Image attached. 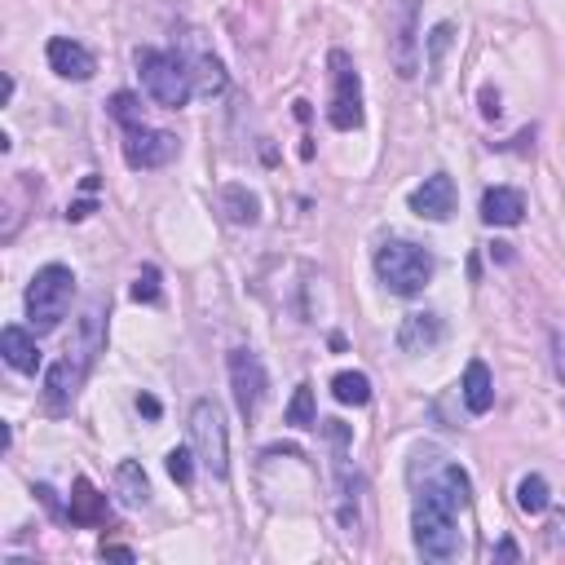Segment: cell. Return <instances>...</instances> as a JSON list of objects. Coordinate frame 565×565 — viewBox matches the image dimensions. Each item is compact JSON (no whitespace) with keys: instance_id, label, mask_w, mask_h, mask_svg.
<instances>
[{"instance_id":"1","label":"cell","mask_w":565,"mask_h":565,"mask_svg":"<svg viewBox=\"0 0 565 565\" xmlns=\"http://www.w3.org/2000/svg\"><path fill=\"white\" fill-rule=\"evenodd\" d=\"M434 252L411 239H389L376 248V278L393 297H419L434 282Z\"/></svg>"},{"instance_id":"2","label":"cell","mask_w":565,"mask_h":565,"mask_svg":"<svg viewBox=\"0 0 565 565\" xmlns=\"http://www.w3.org/2000/svg\"><path fill=\"white\" fill-rule=\"evenodd\" d=\"M460 513L438 504L434 494H415V508H411V539L415 552L429 556V561H455L464 556V535H460Z\"/></svg>"},{"instance_id":"3","label":"cell","mask_w":565,"mask_h":565,"mask_svg":"<svg viewBox=\"0 0 565 565\" xmlns=\"http://www.w3.org/2000/svg\"><path fill=\"white\" fill-rule=\"evenodd\" d=\"M137 76H141L147 98L155 106H164V111H181L194 98L186 62L177 53H168V49H137Z\"/></svg>"},{"instance_id":"4","label":"cell","mask_w":565,"mask_h":565,"mask_svg":"<svg viewBox=\"0 0 565 565\" xmlns=\"http://www.w3.org/2000/svg\"><path fill=\"white\" fill-rule=\"evenodd\" d=\"M71 297H76V274H71L66 265L36 269V278L27 282V318H32V331L36 336L53 331L66 318Z\"/></svg>"},{"instance_id":"5","label":"cell","mask_w":565,"mask_h":565,"mask_svg":"<svg viewBox=\"0 0 565 565\" xmlns=\"http://www.w3.org/2000/svg\"><path fill=\"white\" fill-rule=\"evenodd\" d=\"M190 451H194V460L217 481L230 477V434H226L222 406L212 402V398H199L190 406Z\"/></svg>"},{"instance_id":"6","label":"cell","mask_w":565,"mask_h":565,"mask_svg":"<svg viewBox=\"0 0 565 565\" xmlns=\"http://www.w3.org/2000/svg\"><path fill=\"white\" fill-rule=\"evenodd\" d=\"M331 66V102H327V124L336 133H353L363 128V80H359V66L344 49L327 53Z\"/></svg>"},{"instance_id":"7","label":"cell","mask_w":565,"mask_h":565,"mask_svg":"<svg viewBox=\"0 0 565 565\" xmlns=\"http://www.w3.org/2000/svg\"><path fill=\"white\" fill-rule=\"evenodd\" d=\"M389 62L402 80L419 76V0H389Z\"/></svg>"},{"instance_id":"8","label":"cell","mask_w":565,"mask_h":565,"mask_svg":"<svg viewBox=\"0 0 565 565\" xmlns=\"http://www.w3.org/2000/svg\"><path fill=\"white\" fill-rule=\"evenodd\" d=\"M173 53L186 62V71H190V85H194V93H199V98H217V93H226V66H222V58H217V53L208 49L203 32H181Z\"/></svg>"},{"instance_id":"9","label":"cell","mask_w":565,"mask_h":565,"mask_svg":"<svg viewBox=\"0 0 565 565\" xmlns=\"http://www.w3.org/2000/svg\"><path fill=\"white\" fill-rule=\"evenodd\" d=\"M226 372H230V393H235V406L243 419H252L269 393V376H265V363L256 359L252 349H230L226 359Z\"/></svg>"},{"instance_id":"10","label":"cell","mask_w":565,"mask_h":565,"mask_svg":"<svg viewBox=\"0 0 565 565\" xmlns=\"http://www.w3.org/2000/svg\"><path fill=\"white\" fill-rule=\"evenodd\" d=\"M181 155V141L173 137V133H164V128H133L128 133V141H124V160H128V168H141V173H151V168H164V164H173Z\"/></svg>"},{"instance_id":"11","label":"cell","mask_w":565,"mask_h":565,"mask_svg":"<svg viewBox=\"0 0 565 565\" xmlns=\"http://www.w3.org/2000/svg\"><path fill=\"white\" fill-rule=\"evenodd\" d=\"M102 314H106V301H102V297H93V301H89V310L80 314L76 340L66 344V359L76 363V367H85V372L98 363V353L106 349V318H102Z\"/></svg>"},{"instance_id":"12","label":"cell","mask_w":565,"mask_h":565,"mask_svg":"<svg viewBox=\"0 0 565 565\" xmlns=\"http://www.w3.org/2000/svg\"><path fill=\"white\" fill-rule=\"evenodd\" d=\"M411 212L424 222H451V212H455V181L447 173H434V177H424V186L411 190Z\"/></svg>"},{"instance_id":"13","label":"cell","mask_w":565,"mask_h":565,"mask_svg":"<svg viewBox=\"0 0 565 565\" xmlns=\"http://www.w3.org/2000/svg\"><path fill=\"white\" fill-rule=\"evenodd\" d=\"M45 53H49L53 76H62V80H76V85H85V80H93V71H98V58H93V53H89L80 40L53 36Z\"/></svg>"},{"instance_id":"14","label":"cell","mask_w":565,"mask_h":565,"mask_svg":"<svg viewBox=\"0 0 565 565\" xmlns=\"http://www.w3.org/2000/svg\"><path fill=\"white\" fill-rule=\"evenodd\" d=\"M442 336H447V323H442V314H429V310H415L398 323V349L402 353H429V349L442 344Z\"/></svg>"},{"instance_id":"15","label":"cell","mask_w":565,"mask_h":565,"mask_svg":"<svg viewBox=\"0 0 565 565\" xmlns=\"http://www.w3.org/2000/svg\"><path fill=\"white\" fill-rule=\"evenodd\" d=\"M66 522H71V526H106V522H111V504H106V494H102L89 477H76V486H71Z\"/></svg>"},{"instance_id":"16","label":"cell","mask_w":565,"mask_h":565,"mask_svg":"<svg viewBox=\"0 0 565 565\" xmlns=\"http://www.w3.org/2000/svg\"><path fill=\"white\" fill-rule=\"evenodd\" d=\"M85 367H76L71 359H62V363H53L49 372H45V406L58 415V411H66L71 402H76V393H80V385H85Z\"/></svg>"},{"instance_id":"17","label":"cell","mask_w":565,"mask_h":565,"mask_svg":"<svg viewBox=\"0 0 565 565\" xmlns=\"http://www.w3.org/2000/svg\"><path fill=\"white\" fill-rule=\"evenodd\" d=\"M526 217V194L513 186H490L481 194V222L486 226H522Z\"/></svg>"},{"instance_id":"18","label":"cell","mask_w":565,"mask_h":565,"mask_svg":"<svg viewBox=\"0 0 565 565\" xmlns=\"http://www.w3.org/2000/svg\"><path fill=\"white\" fill-rule=\"evenodd\" d=\"M0 353H5V363L23 376H36L40 372V349H36V336L27 327H5L0 331Z\"/></svg>"},{"instance_id":"19","label":"cell","mask_w":565,"mask_h":565,"mask_svg":"<svg viewBox=\"0 0 565 565\" xmlns=\"http://www.w3.org/2000/svg\"><path fill=\"white\" fill-rule=\"evenodd\" d=\"M460 393H464V406H468V415H486V411L494 406V376H490V367H486L481 359H473V363L464 367Z\"/></svg>"},{"instance_id":"20","label":"cell","mask_w":565,"mask_h":565,"mask_svg":"<svg viewBox=\"0 0 565 565\" xmlns=\"http://www.w3.org/2000/svg\"><path fill=\"white\" fill-rule=\"evenodd\" d=\"M115 490H120V500H124L128 508L151 504V481H147V468H141L137 460H120V468H115Z\"/></svg>"},{"instance_id":"21","label":"cell","mask_w":565,"mask_h":565,"mask_svg":"<svg viewBox=\"0 0 565 565\" xmlns=\"http://www.w3.org/2000/svg\"><path fill=\"white\" fill-rule=\"evenodd\" d=\"M222 212L235 226H256L261 222V199L248 186H222Z\"/></svg>"},{"instance_id":"22","label":"cell","mask_w":565,"mask_h":565,"mask_svg":"<svg viewBox=\"0 0 565 565\" xmlns=\"http://www.w3.org/2000/svg\"><path fill=\"white\" fill-rule=\"evenodd\" d=\"M331 398L340 406H367L372 402V380L363 372H336L331 376Z\"/></svg>"},{"instance_id":"23","label":"cell","mask_w":565,"mask_h":565,"mask_svg":"<svg viewBox=\"0 0 565 565\" xmlns=\"http://www.w3.org/2000/svg\"><path fill=\"white\" fill-rule=\"evenodd\" d=\"M548 504H552L548 481H543L539 473H526V477L517 481V508L530 513V517H539V513H548Z\"/></svg>"},{"instance_id":"24","label":"cell","mask_w":565,"mask_h":565,"mask_svg":"<svg viewBox=\"0 0 565 565\" xmlns=\"http://www.w3.org/2000/svg\"><path fill=\"white\" fill-rule=\"evenodd\" d=\"M282 419H288L292 429H314V424H318V411H314V389H310V385H297V393H292L288 411H282Z\"/></svg>"},{"instance_id":"25","label":"cell","mask_w":565,"mask_h":565,"mask_svg":"<svg viewBox=\"0 0 565 565\" xmlns=\"http://www.w3.org/2000/svg\"><path fill=\"white\" fill-rule=\"evenodd\" d=\"M424 40H429V76L438 80L442 66H447V53H451V45H455V23H438Z\"/></svg>"},{"instance_id":"26","label":"cell","mask_w":565,"mask_h":565,"mask_svg":"<svg viewBox=\"0 0 565 565\" xmlns=\"http://www.w3.org/2000/svg\"><path fill=\"white\" fill-rule=\"evenodd\" d=\"M106 106H111V120H115L124 133L141 128V102H137L133 93H124V89H120V93H111V102H106Z\"/></svg>"},{"instance_id":"27","label":"cell","mask_w":565,"mask_h":565,"mask_svg":"<svg viewBox=\"0 0 565 565\" xmlns=\"http://www.w3.org/2000/svg\"><path fill=\"white\" fill-rule=\"evenodd\" d=\"M133 301L137 305H160V269L155 265H141L137 282H133Z\"/></svg>"},{"instance_id":"28","label":"cell","mask_w":565,"mask_h":565,"mask_svg":"<svg viewBox=\"0 0 565 565\" xmlns=\"http://www.w3.org/2000/svg\"><path fill=\"white\" fill-rule=\"evenodd\" d=\"M168 477H173L177 486H190V481H194V464H190V451H186V447H173V451H168Z\"/></svg>"},{"instance_id":"29","label":"cell","mask_w":565,"mask_h":565,"mask_svg":"<svg viewBox=\"0 0 565 565\" xmlns=\"http://www.w3.org/2000/svg\"><path fill=\"white\" fill-rule=\"evenodd\" d=\"M552 363H556L561 385H565V327H556V331H552Z\"/></svg>"},{"instance_id":"30","label":"cell","mask_w":565,"mask_h":565,"mask_svg":"<svg viewBox=\"0 0 565 565\" xmlns=\"http://www.w3.org/2000/svg\"><path fill=\"white\" fill-rule=\"evenodd\" d=\"M36 494H40V504H45L53 517H66V508L58 504V490H53V486H45V481H40V486H36Z\"/></svg>"},{"instance_id":"31","label":"cell","mask_w":565,"mask_h":565,"mask_svg":"<svg viewBox=\"0 0 565 565\" xmlns=\"http://www.w3.org/2000/svg\"><path fill=\"white\" fill-rule=\"evenodd\" d=\"M500 111H504V106H500V93L486 85V89H481V115H486V120H500Z\"/></svg>"},{"instance_id":"32","label":"cell","mask_w":565,"mask_h":565,"mask_svg":"<svg viewBox=\"0 0 565 565\" xmlns=\"http://www.w3.org/2000/svg\"><path fill=\"white\" fill-rule=\"evenodd\" d=\"M137 411L147 415V419H160L164 415V406H160V398H151V393H137Z\"/></svg>"},{"instance_id":"33","label":"cell","mask_w":565,"mask_h":565,"mask_svg":"<svg viewBox=\"0 0 565 565\" xmlns=\"http://www.w3.org/2000/svg\"><path fill=\"white\" fill-rule=\"evenodd\" d=\"M494 556H500V561H517V556H522V548H517L513 539H504L500 548H494Z\"/></svg>"},{"instance_id":"34","label":"cell","mask_w":565,"mask_h":565,"mask_svg":"<svg viewBox=\"0 0 565 565\" xmlns=\"http://www.w3.org/2000/svg\"><path fill=\"white\" fill-rule=\"evenodd\" d=\"M102 552H106V556H120V561H133V548H124V543H102Z\"/></svg>"},{"instance_id":"35","label":"cell","mask_w":565,"mask_h":565,"mask_svg":"<svg viewBox=\"0 0 565 565\" xmlns=\"http://www.w3.org/2000/svg\"><path fill=\"white\" fill-rule=\"evenodd\" d=\"M89 212H93V203L85 199V203H76V208H71V212H66V217H71V222H85V217H89Z\"/></svg>"},{"instance_id":"36","label":"cell","mask_w":565,"mask_h":565,"mask_svg":"<svg viewBox=\"0 0 565 565\" xmlns=\"http://www.w3.org/2000/svg\"><path fill=\"white\" fill-rule=\"evenodd\" d=\"M548 530H552V543H561V539H565V517H556Z\"/></svg>"}]
</instances>
